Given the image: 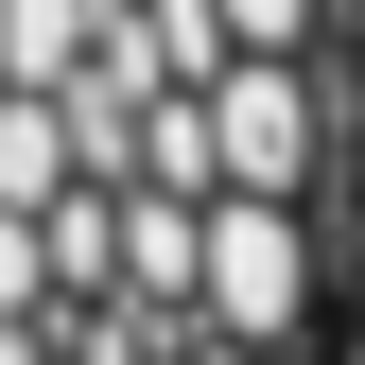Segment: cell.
I'll return each mask as SVG.
<instances>
[{
  "label": "cell",
  "instance_id": "1",
  "mask_svg": "<svg viewBox=\"0 0 365 365\" xmlns=\"http://www.w3.org/2000/svg\"><path fill=\"white\" fill-rule=\"evenodd\" d=\"M313 279H331V365H365V0H331V192H313Z\"/></svg>",
  "mask_w": 365,
  "mask_h": 365
}]
</instances>
